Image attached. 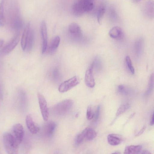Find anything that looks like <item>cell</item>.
Segmentation results:
<instances>
[{
	"mask_svg": "<svg viewBox=\"0 0 154 154\" xmlns=\"http://www.w3.org/2000/svg\"><path fill=\"white\" fill-rule=\"evenodd\" d=\"M9 2L8 8L6 5V22L8 20L11 29L16 32H20L23 27V23L18 5L15 0H11Z\"/></svg>",
	"mask_w": 154,
	"mask_h": 154,
	"instance_id": "cell-1",
	"label": "cell"
},
{
	"mask_svg": "<svg viewBox=\"0 0 154 154\" xmlns=\"http://www.w3.org/2000/svg\"><path fill=\"white\" fill-rule=\"evenodd\" d=\"M94 7L92 0H79L72 5V11L75 16L80 17L85 13L91 11Z\"/></svg>",
	"mask_w": 154,
	"mask_h": 154,
	"instance_id": "cell-2",
	"label": "cell"
},
{
	"mask_svg": "<svg viewBox=\"0 0 154 154\" xmlns=\"http://www.w3.org/2000/svg\"><path fill=\"white\" fill-rule=\"evenodd\" d=\"M4 146L7 153L17 154L18 153L19 144L10 133H5L3 136Z\"/></svg>",
	"mask_w": 154,
	"mask_h": 154,
	"instance_id": "cell-3",
	"label": "cell"
},
{
	"mask_svg": "<svg viewBox=\"0 0 154 154\" xmlns=\"http://www.w3.org/2000/svg\"><path fill=\"white\" fill-rule=\"evenodd\" d=\"M73 101L70 99L62 101L55 105L52 108V112L58 116H64L68 114L73 106Z\"/></svg>",
	"mask_w": 154,
	"mask_h": 154,
	"instance_id": "cell-4",
	"label": "cell"
},
{
	"mask_svg": "<svg viewBox=\"0 0 154 154\" xmlns=\"http://www.w3.org/2000/svg\"><path fill=\"white\" fill-rule=\"evenodd\" d=\"M19 40V32H16L12 39L2 49L0 54L5 55L9 54L16 47Z\"/></svg>",
	"mask_w": 154,
	"mask_h": 154,
	"instance_id": "cell-5",
	"label": "cell"
},
{
	"mask_svg": "<svg viewBox=\"0 0 154 154\" xmlns=\"http://www.w3.org/2000/svg\"><path fill=\"white\" fill-rule=\"evenodd\" d=\"M79 82V77L75 76L61 83L59 87L58 91L60 93L66 92L76 86Z\"/></svg>",
	"mask_w": 154,
	"mask_h": 154,
	"instance_id": "cell-6",
	"label": "cell"
},
{
	"mask_svg": "<svg viewBox=\"0 0 154 154\" xmlns=\"http://www.w3.org/2000/svg\"><path fill=\"white\" fill-rule=\"evenodd\" d=\"M68 32L70 37L73 40L77 41L82 40V31L80 26L77 23H73L69 25Z\"/></svg>",
	"mask_w": 154,
	"mask_h": 154,
	"instance_id": "cell-7",
	"label": "cell"
},
{
	"mask_svg": "<svg viewBox=\"0 0 154 154\" xmlns=\"http://www.w3.org/2000/svg\"><path fill=\"white\" fill-rule=\"evenodd\" d=\"M37 97L43 120L45 121H47L49 118V112L46 101L44 96L39 93H38Z\"/></svg>",
	"mask_w": 154,
	"mask_h": 154,
	"instance_id": "cell-8",
	"label": "cell"
},
{
	"mask_svg": "<svg viewBox=\"0 0 154 154\" xmlns=\"http://www.w3.org/2000/svg\"><path fill=\"white\" fill-rule=\"evenodd\" d=\"M11 133L17 143L20 145L23 140L24 132L23 128L20 124L17 123L14 125Z\"/></svg>",
	"mask_w": 154,
	"mask_h": 154,
	"instance_id": "cell-9",
	"label": "cell"
},
{
	"mask_svg": "<svg viewBox=\"0 0 154 154\" xmlns=\"http://www.w3.org/2000/svg\"><path fill=\"white\" fill-rule=\"evenodd\" d=\"M93 65L92 63L87 69L85 75V84L88 87L90 88L94 87L95 84L93 74Z\"/></svg>",
	"mask_w": 154,
	"mask_h": 154,
	"instance_id": "cell-10",
	"label": "cell"
},
{
	"mask_svg": "<svg viewBox=\"0 0 154 154\" xmlns=\"http://www.w3.org/2000/svg\"><path fill=\"white\" fill-rule=\"evenodd\" d=\"M57 124L53 121H48L44 125L43 133L47 137H51L54 134L56 128Z\"/></svg>",
	"mask_w": 154,
	"mask_h": 154,
	"instance_id": "cell-11",
	"label": "cell"
},
{
	"mask_svg": "<svg viewBox=\"0 0 154 154\" xmlns=\"http://www.w3.org/2000/svg\"><path fill=\"white\" fill-rule=\"evenodd\" d=\"M40 31L42 40V53H44L47 48L48 35L46 23L44 20L43 21L41 24Z\"/></svg>",
	"mask_w": 154,
	"mask_h": 154,
	"instance_id": "cell-12",
	"label": "cell"
},
{
	"mask_svg": "<svg viewBox=\"0 0 154 154\" xmlns=\"http://www.w3.org/2000/svg\"><path fill=\"white\" fill-rule=\"evenodd\" d=\"M26 123L27 128L32 134H36L39 131V127L33 121L31 115H28L26 116Z\"/></svg>",
	"mask_w": 154,
	"mask_h": 154,
	"instance_id": "cell-13",
	"label": "cell"
},
{
	"mask_svg": "<svg viewBox=\"0 0 154 154\" xmlns=\"http://www.w3.org/2000/svg\"><path fill=\"white\" fill-rule=\"evenodd\" d=\"M153 0H148L146 2L144 8V13L149 19H152L154 15Z\"/></svg>",
	"mask_w": 154,
	"mask_h": 154,
	"instance_id": "cell-14",
	"label": "cell"
},
{
	"mask_svg": "<svg viewBox=\"0 0 154 154\" xmlns=\"http://www.w3.org/2000/svg\"><path fill=\"white\" fill-rule=\"evenodd\" d=\"M7 0H1L0 2V26H3L6 23V4Z\"/></svg>",
	"mask_w": 154,
	"mask_h": 154,
	"instance_id": "cell-15",
	"label": "cell"
},
{
	"mask_svg": "<svg viewBox=\"0 0 154 154\" xmlns=\"http://www.w3.org/2000/svg\"><path fill=\"white\" fill-rule=\"evenodd\" d=\"M85 139L91 140L94 139L97 136L95 131L90 128H86L81 133Z\"/></svg>",
	"mask_w": 154,
	"mask_h": 154,
	"instance_id": "cell-16",
	"label": "cell"
},
{
	"mask_svg": "<svg viewBox=\"0 0 154 154\" xmlns=\"http://www.w3.org/2000/svg\"><path fill=\"white\" fill-rule=\"evenodd\" d=\"M30 28V24L29 23L26 25L23 31L21 40V45L22 49L25 50L26 41L29 29Z\"/></svg>",
	"mask_w": 154,
	"mask_h": 154,
	"instance_id": "cell-17",
	"label": "cell"
},
{
	"mask_svg": "<svg viewBox=\"0 0 154 154\" xmlns=\"http://www.w3.org/2000/svg\"><path fill=\"white\" fill-rule=\"evenodd\" d=\"M108 143L112 146H116L120 144L122 142L121 138L118 135L114 134H109L107 137Z\"/></svg>",
	"mask_w": 154,
	"mask_h": 154,
	"instance_id": "cell-18",
	"label": "cell"
},
{
	"mask_svg": "<svg viewBox=\"0 0 154 154\" xmlns=\"http://www.w3.org/2000/svg\"><path fill=\"white\" fill-rule=\"evenodd\" d=\"M142 146L140 145H130L127 146L124 151L125 154H136L141 150Z\"/></svg>",
	"mask_w": 154,
	"mask_h": 154,
	"instance_id": "cell-19",
	"label": "cell"
},
{
	"mask_svg": "<svg viewBox=\"0 0 154 154\" xmlns=\"http://www.w3.org/2000/svg\"><path fill=\"white\" fill-rule=\"evenodd\" d=\"M109 36L114 39L120 38L123 35L122 29L119 26H116L112 28L109 32Z\"/></svg>",
	"mask_w": 154,
	"mask_h": 154,
	"instance_id": "cell-20",
	"label": "cell"
},
{
	"mask_svg": "<svg viewBox=\"0 0 154 154\" xmlns=\"http://www.w3.org/2000/svg\"><path fill=\"white\" fill-rule=\"evenodd\" d=\"M60 42V38L59 36H56L53 38L48 47V52L51 53L55 51L58 47Z\"/></svg>",
	"mask_w": 154,
	"mask_h": 154,
	"instance_id": "cell-21",
	"label": "cell"
},
{
	"mask_svg": "<svg viewBox=\"0 0 154 154\" xmlns=\"http://www.w3.org/2000/svg\"><path fill=\"white\" fill-rule=\"evenodd\" d=\"M34 32L30 28L28 35L25 49V50L26 49L28 51H30L32 48L34 42Z\"/></svg>",
	"mask_w": 154,
	"mask_h": 154,
	"instance_id": "cell-22",
	"label": "cell"
},
{
	"mask_svg": "<svg viewBox=\"0 0 154 154\" xmlns=\"http://www.w3.org/2000/svg\"><path fill=\"white\" fill-rule=\"evenodd\" d=\"M106 11L105 7L103 5H101L97 11V17L98 23L101 24L102 20Z\"/></svg>",
	"mask_w": 154,
	"mask_h": 154,
	"instance_id": "cell-23",
	"label": "cell"
},
{
	"mask_svg": "<svg viewBox=\"0 0 154 154\" xmlns=\"http://www.w3.org/2000/svg\"><path fill=\"white\" fill-rule=\"evenodd\" d=\"M154 86V74L152 73L150 77L149 80L147 89L145 95H149L152 91Z\"/></svg>",
	"mask_w": 154,
	"mask_h": 154,
	"instance_id": "cell-24",
	"label": "cell"
},
{
	"mask_svg": "<svg viewBox=\"0 0 154 154\" xmlns=\"http://www.w3.org/2000/svg\"><path fill=\"white\" fill-rule=\"evenodd\" d=\"M130 105L128 103L123 104L121 105L118 109L116 114V117H117L120 115L124 113L127 110L129 109Z\"/></svg>",
	"mask_w": 154,
	"mask_h": 154,
	"instance_id": "cell-25",
	"label": "cell"
},
{
	"mask_svg": "<svg viewBox=\"0 0 154 154\" xmlns=\"http://www.w3.org/2000/svg\"><path fill=\"white\" fill-rule=\"evenodd\" d=\"M51 76L53 79L55 81H58L61 79V75L59 70L55 67L52 70Z\"/></svg>",
	"mask_w": 154,
	"mask_h": 154,
	"instance_id": "cell-26",
	"label": "cell"
},
{
	"mask_svg": "<svg viewBox=\"0 0 154 154\" xmlns=\"http://www.w3.org/2000/svg\"><path fill=\"white\" fill-rule=\"evenodd\" d=\"M142 47V41L141 39H138L135 43V50L137 54H139L141 51Z\"/></svg>",
	"mask_w": 154,
	"mask_h": 154,
	"instance_id": "cell-27",
	"label": "cell"
},
{
	"mask_svg": "<svg viewBox=\"0 0 154 154\" xmlns=\"http://www.w3.org/2000/svg\"><path fill=\"white\" fill-rule=\"evenodd\" d=\"M125 61L129 69L132 74L134 73V69L132 65V63L130 57L127 56L125 57Z\"/></svg>",
	"mask_w": 154,
	"mask_h": 154,
	"instance_id": "cell-28",
	"label": "cell"
},
{
	"mask_svg": "<svg viewBox=\"0 0 154 154\" xmlns=\"http://www.w3.org/2000/svg\"><path fill=\"white\" fill-rule=\"evenodd\" d=\"M94 114L93 112L92 107L90 105L88 106L87 110L86 117L88 120L92 119L94 117Z\"/></svg>",
	"mask_w": 154,
	"mask_h": 154,
	"instance_id": "cell-29",
	"label": "cell"
},
{
	"mask_svg": "<svg viewBox=\"0 0 154 154\" xmlns=\"http://www.w3.org/2000/svg\"><path fill=\"white\" fill-rule=\"evenodd\" d=\"M85 139L82 133L79 134L77 136L76 141L78 144H80L84 141Z\"/></svg>",
	"mask_w": 154,
	"mask_h": 154,
	"instance_id": "cell-30",
	"label": "cell"
},
{
	"mask_svg": "<svg viewBox=\"0 0 154 154\" xmlns=\"http://www.w3.org/2000/svg\"><path fill=\"white\" fill-rule=\"evenodd\" d=\"M100 110V106L98 105L97 108L95 115V119L97 120L99 118Z\"/></svg>",
	"mask_w": 154,
	"mask_h": 154,
	"instance_id": "cell-31",
	"label": "cell"
},
{
	"mask_svg": "<svg viewBox=\"0 0 154 154\" xmlns=\"http://www.w3.org/2000/svg\"><path fill=\"white\" fill-rule=\"evenodd\" d=\"M146 128V126L144 125L142 128L138 132V133L136 134L135 136L136 137H138L143 132L145 131Z\"/></svg>",
	"mask_w": 154,
	"mask_h": 154,
	"instance_id": "cell-32",
	"label": "cell"
},
{
	"mask_svg": "<svg viewBox=\"0 0 154 154\" xmlns=\"http://www.w3.org/2000/svg\"><path fill=\"white\" fill-rule=\"evenodd\" d=\"M119 91L121 93L125 92V87L122 85H120L118 87Z\"/></svg>",
	"mask_w": 154,
	"mask_h": 154,
	"instance_id": "cell-33",
	"label": "cell"
},
{
	"mask_svg": "<svg viewBox=\"0 0 154 154\" xmlns=\"http://www.w3.org/2000/svg\"><path fill=\"white\" fill-rule=\"evenodd\" d=\"M153 116L154 114L153 113L151 116L150 121V124L151 125H154Z\"/></svg>",
	"mask_w": 154,
	"mask_h": 154,
	"instance_id": "cell-34",
	"label": "cell"
},
{
	"mask_svg": "<svg viewBox=\"0 0 154 154\" xmlns=\"http://www.w3.org/2000/svg\"><path fill=\"white\" fill-rule=\"evenodd\" d=\"M141 154H151V153L147 150H143Z\"/></svg>",
	"mask_w": 154,
	"mask_h": 154,
	"instance_id": "cell-35",
	"label": "cell"
},
{
	"mask_svg": "<svg viewBox=\"0 0 154 154\" xmlns=\"http://www.w3.org/2000/svg\"><path fill=\"white\" fill-rule=\"evenodd\" d=\"M4 42L3 40L2 39H0V48L3 45Z\"/></svg>",
	"mask_w": 154,
	"mask_h": 154,
	"instance_id": "cell-36",
	"label": "cell"
},
{
	"mask_svg": "<svg viewBox=\"0 0 154 154\" xmlns=\"http://www.w3.org/2000/svg\"><path fill=\"white\" fill-rule=\"evenodd\" d=\"M112 153L119 154L121 153V152L119 151H115L113 153Z\"/></svg>",
	"mask_w": 154,
	"mask_h": 154,
	"instance_id": "cell-37",
	"label": "cell"
},
{
	"mask_svg": "<svg viewBox=\"0 0 154 154\" xmlns=\"http://www.w3.org/2000/svg\"><path fill=\"white\" fill-rule=\"evenodd\" d=\"M141 0H133V1L135 2H138Z\"/></svg>",
	"mask_w": 154,
	"mask_h": 154,
	"instance_id": "cell-38",
	"label": "cell"
}]
</instances>
